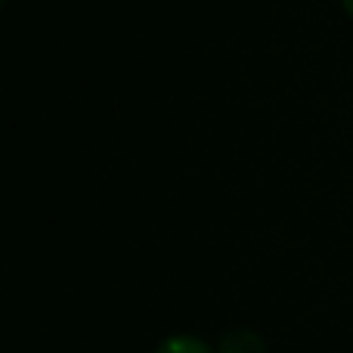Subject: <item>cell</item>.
Instances as JSON below:
<instances>
[{
    "instance_id": "6da1fadb",
    "label": "cell",
    "mask_w": 353,
    "mask_h": 353,
    "mask_svg": "<svg viewBox=\"0 0 353 353\" xmlns=\"http://www.w3.org/2000/svg\"><path fill=\"white\" fill-rule=\"evenodd\" d=\"M217 353H267V341L254 329H230L220 338Z\"/></svg>"
},
{
    "instance_id": "7a4b0ae2",
    "label": "cell",
    "mask_w": 353,
    "mask_h": 353,
    "mask_svg": "<svg viewBox=\"0 0 353 353\" xmlns=\"http://www.w3.org/2000/svg\"><path fill=\"white\" fill-rule=\"evenodd\" d=\"M152 353H217V350H214L208 341L195 338V335H171V338H165Z\"/></svg>"
},
{
    "instance_id": "3957f363",
    "label": "cell",
    "mask_w": 353,
    "mask_h": 353,
    "mask_svg": "<svg viewBox=\"0 0 353 353\" xmlns=\"http://www.w3.org/2000/svg\"><path fill=\"white\" fill-rule=\"evenodd\" d=\"M341 3H344V10H347V16L353 19V0H341Z\"/></svg>"
}]
</instances>
